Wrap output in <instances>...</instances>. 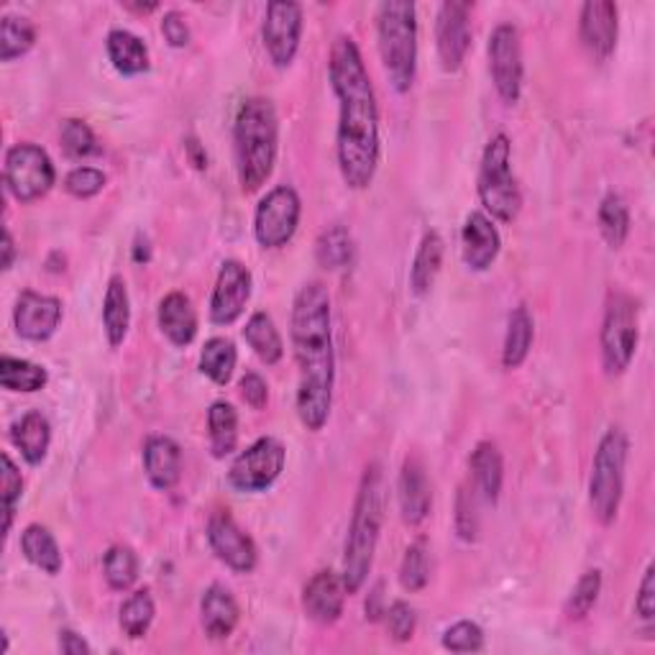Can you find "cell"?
<instances>
[{"instance_id": "obj_1", "label": "cell", "mask_w": 655, "mask_h": 655, "mask_svg": "<svg viewBox=\"0 0 655 655\" xmlns=\"http://www.w3.org/2000/svg\"><path fill=\"white\" fill-rule=\"evenodd\" d=\"M331 85L339 98L341 178L351 190H366L380 167V108L351 37H339L331 49Z\"/></svg>"}, {"instance_id": "obj_2", "label": "cell", "mask_w": 655, "mask_h": 655, "mask_svg": "<svg viewBox=\"0 0 655 655\" xmlns=\"http://www.w3.org/2000/svg\"><path fill=\"white\" fill-rule=\"evenodd\" d=\"M290 335L300 369L298 415L308 431L318 433L331 417L335 382L331 295L325 284L310 282L298 292Z\"/></svg>"}, {"instance_id": "obj_3", "label": "cell", "mask_w": 655, "mask_h": 655, "mask_svg": "<svg viewBox=\"0 0 655 655\" xmlns=\"http://www.w3.org/2000/svg\"><path fill=\"white\" fill-rule=\"evenodd\" d=\"M384 523V474L380 464H369L361 476L354 517H351L346 548H343V586L356 594L366 584L374 564L376 543Z\"/></svg>"}, {"instance_id": "obj_4", "label": "cell", "mask_w": 655, "mask_h": 655, "mask_svg": "<svg viewBox=\"0 0 655 655\" xmlns=\"http://www.w3.org/2000/svg\"><path fill=\"white\" fill-rule=\"evenodd\" d=\"M236 167L241 190L251 195L264 188L272 178L276 162V147H280V123L272 100L249 98L243 100L236 115Z\"/></svg>"}, {"instance_id": "obj_5", "label": "cell", "mask_w": 655, "mask_h": 655, "mask_svg": "<svg viewBox=\"0 0 655 655\" xmlns=\"http://www.w3.org/2000/svg\"><path fill=\"white\" fill-rule=\"evenodd\" d=\"M376 37L384 72L397 92H407L417 72V11L407 0H390L376 8Z\"/></svg>"}, {"instance_id": "obj_6", "label": "cell", "mask_w": 655, "mask_h": 655, "mask_svg": "<svg viewBox=\"0 0 655 655\" xmlns=\"http://www.w3.org/2000/svg\"><path fill=\"white\" fill-rule=\"evenodd\" d=\"M478 200L502 223H512L523 208V192L512 174V144L505 133L490 139L478 167Z\"/></svg>"}, {"instance_id": "obj_7", "label": "cell", "mask_w": 655, "mask_h": 655, "mask_svg": "<svg viewBox=\"0 0 655 655\" xmlns=\"http://www.w3.org/2000/svg\"><path fill=\"white\" fill-rule=\"evenodd\" d=\"M627 435L619 427H609L594 453L590 500L592 512L602 525L615 523L619 502L625 490V466H627Z\"/></svg>"}, {"instance_id": "obj_8", "label": "cell", "mask_w": 655, "mask_h": 655, "mask_svg": "<svg viewBox=\"0 0 655 655\" xmlns=\"http://www.w3.org/2000/svg\"><path fill=\"white\" fill-rule=\"evenodd\" d=\"M637 349V305L625 292H609L602 323V364L609 376L623 374Z\"/></svg>"}, {"instance_id": "obj_9", "label": "cell", "mask_w": 655, "mask_h": 655, "mask_svg": "<svg viewBox=\"0 0 655 655\" xmlns=\"http://www.w3.org/2000/svg\"><path fill=\"white\" fill-rule=\"evenodd\" d=\"M57 180L49 154L37 144H16L6 154V188L19 203L44 198Z\"/></svg>"}, {"instance_id": "obj_10", "label": "cell", "mask_w": 655, "mask_h": 655, "mask_svg": "<svg viewBox=\"0 0 655 655\" xmlns=\"http://www.w3.org/2000/svg\"><path fill=\"white\" fill-rule=\"evenodd\" d=\"M302 215V203L295 188L280 184L262 198L254 215V236L264 249H282L295 236Z\"/></svg>"}, {"instance_id": "obj_11", "label": "cell", "mask_w": 655, "mask_h": 655, "mask_svg": "<svg viewBox=\"0 0 655 655\" xmlns=\"http://www.w3.org/2000/svg\"><path fill=\"white\" fill-rule=\"evenodd\" d=\"M288 451L276 439H259L231 464L229 482L239 492H264L284 472Z\"/></svg>"}, {"instance_id": "obj_12", "label": "cell", "mask_w": 655, "mask_h": 655, "mask_svg": "<svg viewBox=\"0 0 655 655\" xmlns=\"http://www.w3.org/2000/svg\"><path fill=\"white\" fill-rule=\"evenodd\" d=\"M490 72L500 98L515 105L523 92V44L520 31L512 23H500L490 37Z\"/></svg>"}, {"instance_id": "obj_13", "label": "cell", "mask_w": 655, "mask_h": 655, "mask_svg": "<svg viewBox=\"0 0 655 655\" xmlns=\"http://www.w3.org/2000/svg\"><path fill=\"white\" fill-rule=\"evenodd\" d=\"M262 37L269 60L274 62V67H280V70L290 67L295 62V54L300 49L302 8L298 3H290V0H274V3H269Z\"/></svg>"}, {"instance_id": "obj_14", "label": "cell", "mask_w": 655, "mask_h": 655, "mask_svg": "<svg viewBox=\"0 0 655 655\" xmlns=\"http://www.w3.org/2000/svg\"><path fill=\"white\" fill-rule=\"evenodd\" d=\"M208 543L218 558L236 574H251L259 564L256 543L233 520L229 510L215 512L208 523Z\"/></svg>"}, {"instance_id": "obj_15", "label": "cell", "mask_w": 655, "mask_h": 655, "mask_svg": "<svg viewBox=\"0 0 655 655\" xmlns=\"http://www.w3.org/2000/svg\"><path fill=\"white\" fill-rule=\"evenodd\" d=\"M472 6L449 0L439 8L435 21V44H439L441 67L446 72H458L464 64L468 47H472Z\"/></svg>"}, {"instance_id": "obj_16", "label": "cell", "mask_w": 655, "mask_h": 655, "mask_svg": "<svg viewBox=\"0 0 655 655\" xmlns=\"http://www.w3.org/2000/svg\"><path fill=\"white\" fill-rule=\"evenodd\" d=\"M251 298V272L236 259H229L218 274L213 298H210V321L215 325H231L246 310Z\"/></svg>"}, {"instance_id": "obj_17", "label": "cell", "mask_w": 655, "mask_h": 655, "mask_svg": "<svg viewBox=\"0 0 655 655\" xmlns=\"http://www.w3.org/2000/svg\"><path fill=\"white\" fill-rule=\"evenodd\" d=\"M619 33V11L609 0H590L584 3L582 16H578V37L586 52L596 62L609 60L617 47Z\"/></svg>"}, {"instance_id": "obj_18", "label": "cell", "mask_w": 655, "mask_h": 655, "mask_svg": "<svg viewBox=\"0 0 655 655\" xmlns=\"http://www.w3.org/2000/svg\"><path fill=\"white\" fill-rule=\"evenodd\" d=\"M62 321V302L52 298V295H41V292L27 290L21 292L19 302H16L13 310V323H16V333L21 339L41 343L47 339H52L60 328Z\"/></svg>"}, {"instance_id": "obj_19", "label": "cell", "mask_w": 655, "mask_h": 655, "mask_svg": "<svg viewBox=\"0 0 655 655\" xmlns=\"http://www.w3.org/2000/svg\"><path fill=\"white\" fill-rule=\"evenodd\" d=\"M346 586L343 578L333 571H318L302 590V607L305 615L318 625H333L343 615V602H346Z\"/></svg>"}, {"instance_id": "obj_20", "label": "cell", "mask_w": 655, "mask_h": 655, "mask_svg": "<svg viewBox=\"0 0 655 655\" xmlns=\"http://www.w3.org/2000/svg\"><path fill=\"white\" fill-rule=\"evenodd\" d=\"M461 243H464V262L474 272H486L502 249L497 225L492 223L490 215L478 213V210L466 218L464 231H461Z\"/></svg>"}, {"instance_id": "obj_21", "label": "cell", "mask_w": 655, "mask_h": 655, "mask_svg": "<svg viewBox=\"0 0 655 655\" xmlns=\"http://www.w3.org/2000/svg\"><path fill=\"white\" fill-rule=\"evenodd\" d=\"M400 512L407 525H420L431 512V484H427L425 466L417 456H407L402 464L400 482H397Z\"/></svg>"}, {"instance_id": "obj_22", "label": "cell", "mask_w": 655, "mask_h": 655, "mask_svg": "<svg viewBox=\"0 0 655 655\" xmlns=\"http://www.w3.org/2000/svg\"><path fill=\"white\" fill-rule=\"evenodd\" d=\"M144 472L151 486L159 492H170L182 476V451L167 435H151L144 443Z\"/></svg>"}, {"instance_id": "obj_23", "label": "cell", "mask_w": 655, "mask_h": 655, "mask_svg": "<svg viewBox=\"0 0 655 655\" xmlns=\"http://www.w3.org/2000/svg\"><path fill=\"white\" fill-rule=\"evenodd\" d=\"M239 604L221 584H213L200 599V619L210 641H225L239 625Z\"/></svg>"}, {"instance_id": "obj_24", "label": "cell", "mask_w": 655, "mask_h": 655, "mask_svg": "<svg viewBox=\"0 0 655 655\" xmlns=\"http://www.w3.org/2000/svg\"><path fill=\"white\" fill-rule=\"evenodd\" d=\"M468 468H472V490L484 502H497L502 492V482H505V461H502L500 449L492 441H482L474 449L472 458H468Z\"/></svg>"}, {"instance_id": "obj_25", "label": "cell", "mask_w": 655, "mask_h": 655, "mask_svg": "<svg viewBox=\"0 0 655 655\" xmlns=\"http://www.w3.org/2000/svg\"><path fill=\"white\" fill-rule=\"evenodd\" d=\"M159 328L174 346H190L198 335V313L182 292H170L159 302Z\"/></svg>"}, {"instance_id": "obj_26", "label": "cell", "mask_w": 655, "mask_h": 655, "mask_svg": "<svg viewBox=\"0 0 655 655\" xmlns=\"http://www.w3.org/2000/svg\"><path fill=\"white\" fill-rule=\"evenodd\" d=\"M11 441L13 446L21 451V456L27 458V464L39 466L47 458L49 443H52V425L49 420L31 410L23 417H19L11 427Z\"/></svg>"}, {"instance_id": "obj_27", "label": "cell", "mask_w": 655, "mask_h": 655, "mask_svg": "<svg viewBox=\"0 0 655 655\" xmlns=\"http://www.w3.org/2000/svg\"><path fill=\"white\" fill-rule=\"evenodd\" d=\"M108 60L115 67V72L133 78V74H144L149 70V49L137 33L115 29L105 39Z\"/></svg>"}, {"instance_id": "obj_28", "label": "cell", "mask_w": 655, "mask_h": 655, "mask_svg": "<svg viewBox=\"0 0 655 655\" xmlns=\"http://www.w3.org/2000/svg\"><path fill=\"white\" fill-rule=\"evenodd\" d=\"M129 325H131V300H129V290H125L123 276H111L105 290V300H103V328L108 335V343L113 349H119L121 343L129 335Z\"/></svg>"}, {"instance_id": "obj_29", "label": "cell", "mask_w": 655, "mask_h": 655, "mask_svg": "<svg viewBox=\"0 0 655 655\" xmlns=\"http://www.w3.org/2000/svg\"><path fill=\"white\" fill-rule=\"evenodd\" d=\"M21 553L27 556L29 564L41 568L49 576H57L62 571V551L44 525H29L21 533Z\"/></svg>"}, {"instance_id": "obj_30", "label": "cell", "mask_w": 655, "mask_h": 655, "mask_svg": "<svg viewBox=\"0 0 655 655\" xmlns=\"http://www.w3.org/2000/svg\"><path fill=\"white\" fill-rule=\"evenodd\" d=\"M533 335H535V325H533L531 313H527L525 305H517L510 313L505 349H502V364H505V369H510V372L525 364V359L527 354H531V346H533Z\"/></svg>"}, {"instance_id": "obj_31", "label": "cell", "mask_w": 655, "mask_h": 655, "mask_svg": "<svg viewBox=\"0 0 655 655\" xmlns=\"http://www.w3.org/2000/svg\"><path fill=\"white\" fill-rule=\"evenodd\" d=\"M441 264H443V239L435 231H431L425 233L423 241H420L413 269H410V288H413L417 298H423L431 292L435 276H439L441 272Z\"/></svg>"}, {"instance_id": "obj_32", "label": "cell", "mask_w": 655, "mask_h": 655, "mask_svg": "<svg viewBox=\"0 0 655 655\" xmlns=\"http://www.w3.org/2000/svg\"><path fill=\"white\" fill-rule=\"evenodd\" d=\"M210 451L215 458H225L236 451L239 443V415L229 402H213L208 410Z\"/></svg>"}, {"instance_id": "obj_33", "label": "cell", "mask_w": 655, "mask_h": 655, "mask_svg": "<svg viewBox=\"0 0 655 655\" xmlns=\"http://www.w3.org/2000/svg\"><path fill=\"white\" fill-rule=\"evenodd\" d=\"M243 339H246L249 346L254 349V354L269 366L276 364L284 354L282 335L266 313H254L249 318L246 328H243Z\"/></svg>"}, {"instance_id": "obj_34", "label": "cell", "mask_w": 655, "mask_h": 655, "mask_svg": "<svg viewBox=\"0 0 655 655\" xmlns=\"http://www.w3.org/2000/svg\"><path fill=\"white\" fill-rule=\"evenodd\" d=\"M49 382V374L44 366L31 364V361L3 356L0 359V384L8 392H39Z\"/></svg>"}, {"instance_id": "obj_35", "label": "cell", "mask_w": 655, "mask_h": 655, "mask_svg": "<svg viewBox=\"0 0 655 655\" xmlns=\"http://www.w3.org/2000/svg\"><path fill=\"white\" fill-rule=\"evenodd\" d=\"M315 256L318 264L323 269H331V272L349 266L351 259H354V241H351L349 229H343V225L325 229L315 243Z\"/></svg>"}, {"instance_id": "obj_36", "label": "cell", "mask_w": 655, "mask_h": 655, "mask_svg": "<svg viewBox=\"0 0 655 655\" xmlns=\"http://www.w3.org/2000/svg\"><path fill=\"white\" fill-rule=\"evenodd\" d=\"M236 346L229 339H210L203 346V354H200V372L210 376L215 384H229L233 376V369H236Z\"/></svg>"}, {"instance_id": "obj_37", "label": "cell", "mask_w": 655, "mask_h": 655, "mask_svg": "<svg viewBox=\"0 0 655 655\" xmlns=\"http://www.w3.org/2000/svg\"><path fill=\"white\" fill-rule=\"evenodd\" d=\"M37 44V29L29 19L19 16H6L0 21V60L13 62L29 52Z\"/></svg>"}, {"instance_id": "obj_38", "label": "cell", "mask_w": 655, "mask_h": 655, "mask_svg": "<svg viewBox=\"0 0 655 655\" xmlns=\"http://www.w3.org/2000/svg\"><path fill=\"white\" fill-rule=\"evenodd\" d=\"M154 615H157L154 599H151V594L147 590L131 594L129 599L123 602L121 617H119V625L123 629V635L131 637V641H139V637H144L149 633L151 623H154Z\"/></svg>"}, {"instance_id": "obj_39", "label": "cell", "mask_w": 655, "mask_h": 655, "mask_svg": "<svg viewBox=\"0 0 655 655\" xmlns=\"http://www.w3.org/2000/svg\"><path fill=\"white\" fill-rule=\"evenodd\" d=\"M105 582L115 592H129L139 578V558L129 545H113L103 558Z\"/></svg>"}, {"instance_id": "obj_40", "label": "cell", "mask_w": 655, "mask_h": 655, "mask_svg": "<svg viewBox=\"0 0 655 655\" xmlns=\"http://www.w3.org/2000/svg\"><path fill=\"white\" fill-rule=\"evenodd\" d=\"M599 231L612 249H619L629 236V210L619 195H607L599 205Z\"/></svg>"}, {"instance_id": "obj_41", "label": "cell", "mask_w": 655, "mask_h": 655, "mask_svg": "<svg viewBox=\"0 0 655 655\" xmlns=\"http://www.w3.org/2000/svg\"><path fill=\"white\" fill-rule=\"evenodd\" d=\"M427 578H431V564H427V548L425 541H415L405 551V558H402L400 566V584L405 592H423L427 586Z\"/></svg>"}, {"instance_id": "obj_42", "label": "cell", "mask_w": 655, "mask_h": 655, "mask_svg": "<svg viewBox=\"0 0 655 655\" xmlns=\"http://www.w3.org/2000/svg\"><path fill=\"white\" fill-rule=\"evenodd\" d=\"M599 592H602V571H586V574L578 578L574 592H571L568 602H566V617L574 619H584L590 612L594 609L596 599H599Z\"/></svg>"}, {"instance_id": "obj_43", "label": "cell", "mask_w": 655, "mask_h": 655, "mask_svg": "<svg viewBox=\"0 0 655 655\" xmlns=\"http://www.w3.org/2000/svg\"><path fill=\"white\" fill-rule=\"evenodd\" d=\"M60 141H62L64 157L70 159H88L100 151L95 133H92L90 125L80 119H67L62 123Z\"/></svg>"}, {"instance_id": "obj_44", "label": "cell", "mask_w": 655, "mask_h": 655, "mask_svg": "<svg viewBox=\"0 0 655 655\" xmlns=\"http://www.w3.org/2000/svg\"><path fill=\"white\" fill-rule=\"evenodd\" d=\"M443 648L451 653H478L484 648V633L476 623L461 619L443 633Z\"/></svg>"}, {"instance_id": "obj_45", "label": "cell", "mask_w": 655, "mask_h": 655, "mask_svg": "<svg viewBox=\"0 0 655 655\" xmlns=\"http://www.w3.org/2000/svg\"><path fill=\"white\" fill-rule=\"evenodd\" d=\"M105 174L95 170V167H74V170L64 178V190L72 198H95L100 190L105 188Z\"/></svg>"}, {"instance_id": "obj_46", "label": "cell", "mask_w": 655, "mask_h": 655, "mask_svg": "<svg viewBox=\"0 0 655 655\" xmlns=\"http://www.w3.org/2000/svg\"><path fill=\"white\" fill-rule=\"evenodd\" d=\"M23 494V478L21 472L16 468L8 453H3V512H6V533L11 531L13 525V515H16V505H19Z\"/></svg>"}, {"instance_id": "obj_47", "label": "cell", "mask_w": 655, "mask_h": 655, "mask_svg": "<svg viewBox=\"0 0 655 655\" xmlns=\"http://www.w3.org/2000/svg\"><path fill=\"white\" fill-rule=\"evenodd\" d=\"M384 615H387V629H390V635H392L397 643H407L410 637L415 635L417 615H415V609L410 607L407 602H402V599L392 602V607H390L387 612H384Z\"/></svg>"}, {"instance_id": "obj_48", "label": "cell", "mask_w": 655, "mask_h": 655, "mask_svg": "<svg viewBox=\"0 0 655 655\" xmlns=\"http://www.w3.org/2000/svg\"><path fill=\"white\" fill-rule=\"evenodd\" d=\"M456 531L461 541H476L478 535V515H476V497L468 486H461L456 502Z\"/></svg>"}, {"instance_id": "obj_49", "label": "cell", "mask_w": 655, "mask_h": 655, "mask_svg": "<svg viewBox=\"0 0 655 655\" xmlns=\"http://www.w3.org/2000/svg\"><path fill=\"white\" fill-rule=\"evenodd\" d=\"M162 33H164L167 44L174 47V49H182V47L190 44V27L184 23V16L178 13V11L164 13Z\"/></svg>"}, {"instance_id": "obj_50", "label": "cell", "mask_w": 655, "mask_h": 655, "mask_svg": "<svg viewBox=\"0 0 655 655\" xmlns=\"http://www.w3.org/2000/svg\"><path fill=\"white\" fill-rule=\"evenodd\" d=\"M241 397L246 400L249 407L254 410H264L266 402H269V387L266 382L259 376L256 372H249L246 376L241 380Z\"/></svg>"}, {"instance_id": "obj_51", "label": "cell", "mask_w": 655, "mask_h": 655, "mask_svg": "<svg viewBox=\"0 0 655 655\" xmlns=\"http://www.w3.org/2000/svg\"><path fill=\"white\" fill-rule=\"evenodd\" d=\"M635 609H637V615H641V619H645V623H653V617H655V566L645 568Z\"/></svg>"}, {"instance_id": "obj_52", "label": "cell", "mask_w": 655, "mask_h": 655, "mask_svg": "<svg viewBox=\"0 0 655 655\" xmlns=\"http://www.w3.org/2000/svg\"><path fill=\"white\" fill-rule=\"evenodd\" d=\"M60 651L67 653V655H88L90 645L82 641L78 633H72V629H62V633H60Z\"/></svg>"}, {"instance_id": "obj_53", "label": "cell", "mask_w": 655, "mask_h": 655, "mask_svg": "<svg viewBox=\"0 0 655 655\" xmlns=\"http://www.w3.org/2000/svg\"><path fill=\"white\" fill-rule=\"evenodd\" d=\"M380 602H382V586H376V590L372 592V599H366V619H372V623H376L384 612L380 609Z\"/></svg>"}, {"instance_id": "obj_54", "label": "cell", "mask_w": 655, "mask_h": 655, "mask_svg": "<svg viewBox=\"0 0 655 655\" xmlns=\"http://www.w3.org/2000/svg\"><path fill=\"white\" fill-rule=\"evenodd\" d=\"M13 259H16V243H13V236L11 231H3V269L8 272V269L13 266Z\"/></svg>"}, {"instance_id": "obj_55", "label": "cell", "mask_w": 655, "mask_h": 655, "mask_svg": "<svg viewBox=\"0 0 655 655\" xmlns=\"http://www.w3.org/2000/svg\"><path fill=\"white\" fill-rule=\"evenodd\" d=\"M188 151H190V159H192V164L198 167V170H203V167H208V157L203 154V149H200V144L195 139L190 141L188 144Z\"/></svg>"}, {"instance_id": "obj_56", "label": "cell", "mask_w": 655, "mask_h": 655, "mask_svg": "<svg viewBox=\"0 0 655 655\" xmlns=\"http://www.w3.org/2000/svg\"><path fill=\"white\" fill-rule=\"evenodd\" d=\"M149 256H151V251H149V241L144 239V241H137V249H133V259H137V262L141 264V262H149Z\"/></svg>"}]
</instances>
